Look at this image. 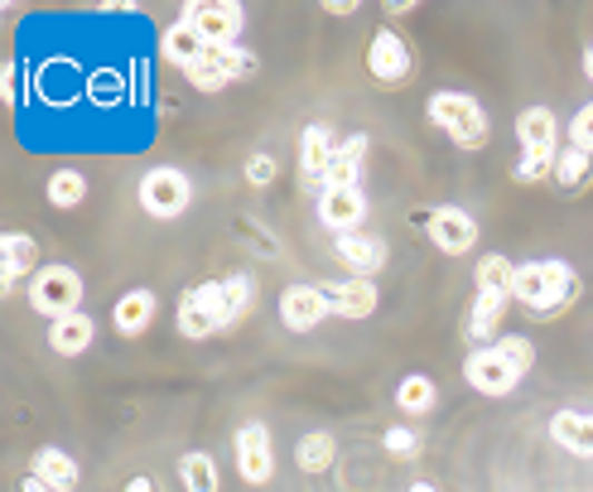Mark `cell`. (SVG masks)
Segmentation results:
<instances>
[{
  "mask_svg": "<svg viewBox=\"0 0 593 492\" xmlns=\"http://www.w3.org/2000/svg\"><path fill=\"white\" fill-rule=\"evenodd\" d=\"M512 299H521L535 318H555L564 304L579 299V275L570 260L560 256H545V260H526L516 266V281H512Z\"/></svg>",
  "mask_w": 593,
  "mask_h": 492,
  "instance_id": "cell-1",
  "label": "cell"
},
{
  "mask_svg": "<svg viewBox=\"0 0 593 492\" xmlns=\"http://www.w3.org/2000/svg\"><path fill=\"white\" fill-rule=\"evenodd\" d=\"M516 140H521V159H516V179L521 184H541L555 179V159H560V121L550 107H526L516 116Z\"/></svg>",
  "mask_w": 593,
  "mask_h": 492,
  "instance_id": "cell-2",
  "label": "cell"
},
{
  "mask_svg": "<svg viewBox=\"0 0 593 492\" xmlns=\"http://www.w3.org/2000/svg\"><path fill=\"white\" fill-rule=\"evenodd\" d=\"M429 121L444 130L454 145H463V150H477V145H487V111H483V101L468 97V92H434L429 97Z\"/></svg>",
  "mask_w": 593,
  "mask_h": 492,
  "instance_id": "cell-3",
  "label": "cell"
},
{
  "mask_svg": "<svg viewBox=\"0 0 593 492\" xmlns=\"http://www.w3.org/2000/svg\"><path fill=\"white\" fill-rule=\"evenodd\" d=\"M217 328H231L227 309V285L223 281H202L179 295V333L184 338H213Z\"/></svg>",
  "mask_w": 593,
  "mask_h": 492,
  "instance_id": "cell-4",
  "label": "cell"
},
{
  "mask_svg": "<svg viewBox=\"0 0 593 492\" xmlns=\"http://www.w3.org/2000/svg\"><path fill=\"white\" fill-rule=\"evenodd\" d=\"M179 20L194 29L208 49H227V43H237V35L246 29V10L237 0H188Z\"/></svg>",
  "mask_w": 593,
  "mask_h": 492,
  "instance_id": "cell-5",
  "label": "cell"
},
{
  "mask_svg": "<svg viewBox=\"0 0 593 492\" xmlns=\"http://www.w3.org/2000/svg\"><path fill=\"white\" fill-rule=\"evenodd\" d=\"M188 203H194V184H188L184 169H174V165L145 169V179H140V208L150 213V217H159V223H174V217L188 213Z\"/></svg>",
  "mask_w": 593,
  "mask_h": 492,
  "instance_id": "cell-6",
  "label": "cell"
},
{
  "mask_svg": "<svg viewBox=\"0 0 593 492\" xmlns=\"http://www.w3.org/2000/svg\"><path fill=\"white\" fill-rule=\"evenodd\" d=\"M29 304H34L39 314H49V324H53V318L78 314V304H82V275L72 270V266H39V275L29 281Z\"/></svg>",
  "mask_w": 593,
  "mask_h": 492,
  "instance_id": "cell-7",
  "label": "cell"
},
{
  "mask_svg": "<svg viewBox=\"0 0 593 492\" xmlns=\"http://www.w3.org/2000/svg\"><path fill=\"white\" fill-rule=\"evenodd\" d=\"M251 72H256V53H246L241 43H227V49H208L194 68L184 72V78L194 82L198 92H217V87H227L237 78H251Z\"/></svg>",
  "mask_w": 593,
  "mask_h": 492,
  "instance_id": "cell-8",
  "label": "cell"
},
{
  "mask_svg": "<svg viewBox=\"0 0 593 492\" xmlns=\"http://www.w3.org/2000/svg\"><path fill=\"white\" fill-rule=\"evenodd\" d=\"M367 68H372V78L382 87H401L405 78H411V68H415L411 43H405L396 29H376L372 43H367Z\"/></svg>",
  "mask_w": 593,
  "mask_h": 492,
  "instance_id": "cell-9",
  "label": "cell"
},
{
  "mask_svg": "<svg viewBox=\"0 0 593 492\" xmlns=\"http://www.w3.org/2000/svg\"><path fill=\"white\" fill-rule=\"evenodd\" d=\"M419 223H425V237L444 256H463L477 246V223L463 208H429V213H419Z\"/></svg>",
  "mask_w": 593,
  "mask_h": 492,
  "instance_id": "cell-10",
  "label": "cell"
},
{
  "mask_svg": "<svg viewBox=\"0 0 593 492\" xmlns=\"http://www.w3.org/2000/svg\"><path fill=\"white\" fill-rule=\"evenodd\" d=\"M463 376H468V386L483 391V396H512V386L521 382V372L492 343L477 347V353H468V362H463Z\"/></svg>",
  "mask_w": 593,
  "mask_h": 492,
  "instance_id": "cell-11",
  "label": "cell"
},
{
  "mask_svg": "<svg viewBox=\"0 0 593 492\" xmlns=\"http://www.w3.org/2000/svg\"><path fill=\"white\" fill-rule=\"evenodd\" d=\"M328 314H333L328 289H318V285H289L280 295V318H285L289 333H309V328L324 324Z\"/></svg>",
  "mask_w": 593,
  "mask_h": 492,
  "instance_id": "cell-12",
  "label": "cell"
},
{
  "mask_svg": "<svg viewBox=\"0 0 593 492\" xmlns=\"http://www.w3.org/2000/svg\"><path fill=\"white\" fill-rule=\"evenodd\" d=\"M338 145H343V140L333 136V130H328L324 121L304 126V136H299V179L324 188L328 169H333V155H338Z\"/></svg>",
  "mask_w": 593,
  "mask_h": 492,
  "instance_id": "cell-13",
  "label": "cell"
},
{
  "mask_svg": "<svg viewBox=\"0 0 593 492\" xmlns=\"http://www.w3.org/2000/svg\"><path fill=\"white\" fill-rule=\"evenodd\" d=\"M237 469L246 483H270L275 473V444L266 425H241L237 430Z\"/></svg>",
  "mask_w": 593,
  "mask_h": 492,
  "instance_id": "cell-14",
  "label": "cell"
},
{
  "mask_svg": "<svg viewBox=\"0 0 593 492\" xmlns=\"http://www.w3.org/2000/svg\"><path fill=\"white\" fill-rule=\"evenodd\" d=\"M362 217H367L362 188H324V194H318V223H324L328 232H338V237L357 232Z\"/></svg>",
  "mask_w": 593,
  "mask_h": 492,
  "instance_id": "cell-15",
  "label": "cell"
},
{
  "mask_svg": "<svg viewBox=\"0 0 593 492\" xmlns=\"http://www.w3.org/2000/svg\"><path fill=\"white\" fill-rule=\"evenodd\" d=\"M34 266H39L34 237H24V232H6V237H0V289L10 295L24 275H39Z\"/></svg>",
  "mask_w": 593,
  "mask_h": 492,
  "instance_id": "cell-16",
  "label": "cell"
},
{
  "mask_svg": "<svg viewBox=\"0 0 593 492\" xmlns=\"http://www.w3.org/2000/svg\"><path fill=\"white\" fill-rule=\"evenodd\" d=\"M155 309H159L155 289H126V295L116 299V309H111V324H116L121 338H140V333L155 324Z\"/></svg>",
  "mask_w": 593,
  "mask_h": 492,
  "instance_id": "cell-17",
  "label": "cell"
},
{
  "mask_svg": "<svg viewBox=\"0 0 593 492\" xmlns=\"http://www.w3.org/2000/svg\"><path fill=\"white\" fill-rule=\"evenodd\" d=\"M338 260L353 275H362V281H367V275H376L386 266V242L382 237H367V232H347V237H338Z\"/></svg>",
  "mask_w": 593,
  "mask_h": 492,
  "instance_id": "cell-18",
  "label": "cell"
},
{
  "mask_svg": "<svg viewBox=\"0 0 593 492\" xmlns=\"http://www.w3.org/2000/svg\"><path fill=\"white\" fill-rule=\"evenodd\" d=\"M328 304L338 318H367L376 314V285L362 281V275H347V281H333L328 285Z\"/></svg>",
  "mask_w": 593,
  "mask_h": 492,
  "instance_id": "cell-19",
  "label": "cell"
},
{
  "mask_svg": "<svg viewBox=\"0 0 593 492\" xmlns=\"http://www.w3.org/2000/svg\"><path fill=\"white\" fill-rule=\"evenodd\" d=\"M159 53H165V63H174V68H184V72H188L202 53H208V43H202L184 20H174V24L165 29V35H159Z\"/></svg>",
  "mask_w": 593,
  "mask_h": 492,
  "instance_id": "cell-20",
  "label": "cell"
},
{
  "mask_svg": "<svg viewBox=\"0 0 593 492\" xmlns=\"http://www.w3.org/2000/svg\"><path fill=\"white\" fill-rule=\"evenodd\" d=\"M92 338H97V328H92V318H87V314H68V318H53V324H49V347H53V353H63V357L87 353Z\"/></svg>",
  "mask_w": 593,
  "mask_h": 492,
  "instance_id": "cell-21",
  "label": "cell"
},
{
  "mask_svg": "<svg viewBox=\"0 0 593 492\" xmlns=\"http://www.w3.org/2000/svg\"><path fill=\"white\" fill-rule=\"evenodd\" d=\"M550 434H555V444H564L570 454L593 459V415H584V411H555V420H550Z\"/></svg>",
  "mask_w": 593,
  "mask_h": 492,
  "instance_id": "cell-22",
  "label": "cell"
},
{
  "mask_svg": "<svg viewBox=\"0 0 593 492\" xmlns=\"http://www.w3.org/2000/svg\"><path fill=\"white\" fill-rule=\"evenodd\" d=\"M29 473L43 478V483H49L53 492H72V488H78V463H72L63 449H53V444L39 449L34 463H29Z\"/></svg>",
  "mask_w": 593,
  "mask_h": 492,
  "instance_id": "cell-23",
  "label": "cell"
},
{
  "mask_svg": "<svg viewBox=\"0 0 593 492\" xmlns=\"http://www.w3.org/2000/svg\"><path fill=\"white\" fill-rule=\"evenodd\" d=\"M506 299H512V295H497V289H477L473 314H468V338L473 343H497V338H492V328L502 324Z\"/></svg>",
  "mask_w": 593,
  "mask_h": 492,
  "instance_id": "cell-24",
  "label": "cell"
},
{
  "mask_svg": "<svg viewBox=\"0 0 593 492\" xmlns=\"http://www.w3.org/2000/svg\"><path fill=\"white\" fill-rule=\"evenodd\" d=\"M362 159H367V136H347L333 155V169L324 188H357V174H362Z\"/></svg>",
  "mask_w": 593,
  "mask_h": 492,
  "instance_id": "cell-25",
  "label": "cell"
},
{
  "mask_svg": "<svg viewBox=\"0 0 593 492\" xmlns=\"http://www.w3.org/2000/svg\"><path fill=\"white\" fill-rule=\"evenodd\" d=\"M333 454H338V444H333V434L328 430H309L304 440L295 444V463L304 473H324L328 463H333Z\"/></svg>",
  "mask_w": 593,
  "mask_h": 492,
  "instance_id": "cell-26",
  "label": "cell"
},
{
  "mask_svg": "<svg viewBox=\"0 0 593 492\" xmlns=\"http://www.w3.org/2000/svg\"><path fill=\"white\" fill-rule=\"evenodd\" d=\"M593 179V155H584L579 145H564L555 159V184L560 188H584Z\"/></svg>",
  "mask_w": 593,
  "mask_h": 492,
  "instance_id": "cell-27",
  "label": "cell"
},
{
  "mask_svg": "<svg viewBox=\"0 0 593 492\" xmlns=\"http://www.w3.org/2000/svg\"><path fill=\"white\" fill-rule=\"evenodd\" d=\"M82 198H87L82 169H53L49 174V203L53 208H82Z\"/></svg>",
  "mask_w": 593,
  "mask_h": 492,
  "instance_id": "cell-28",
  "label": "cell"
},
{
  "mask_svg": "<svg viewBox=\"0 0 593 492\" xmlns=\"http://www.w3.org/2000/svg\"><path fill=\"white\" fill-rule=\"evenodd\" d=\"M477 289H497V295H512V281H516V266L506 260L502 252H492V256H483L477 260Z\"/></svg>",
  "mask_w": 593,
  "mask_h": 492,
  "instance_id": "cell-29",
  "label": "cell"
},
{
  "mask_svg": "<svg viewBox=\"0 0 593 492\" xmlns=\"http://www.w3.org/2000/svg\"><path fill=\"white\" fill-rule=\"evenodd\" d=\"M179 473H184V488L188 492H217V463H213V454H202V449L184 454Z\"/></svg>",
  "mask_w": 593,
  "mask_h": 492,
  "instance_id": "cell-30",
  "label": "cell"
},
{
  "mask_svg": "<svg viewBox=\"0 0 593 492\" xmlns=\"http://www.w3.org/2000/svg\"><path fill=\"white\" fill-rule=\"evenodd\" d=\"M396 405L405 415H425L434 405V382L429 376H405V382L396 386Z\"/></svg>",
  "mask_w": 593,
  "mask_h": 492,
  "instance_id": "cell-31",
  "label": "cell"
},
{
  "mask_svg": "<svg viewBox=\"0 0 593 492\" xmlns=\"http://www.w3.org/2000/svg\"><path fill=\"white\" fill-rule=\"evenodd\" d=\"M492 347H497V353H502L506 362H512L516 372H531V362H535V347H531V338H521V333H506V338H497Z\"/></svg>",
  "mask_w": 593,
  "mask_h": 492,
  "instance_id": "cell-32",
  "label": "cell"
},
{
  "mask_svg": "<svg viewBox=\"0 0 593 492\" xmlns=\"http://www.w3.org/2000/svg\"><path fill=\"white\" fill-rule=\"evenodd\" d=\"M227 285V309H231V324H241V314L251 309V281L246 275H223Z\"/></svg>",
  "mask_w": 593,
  "mask_h": 492,
  "instance_id": "cell-33",
  "label": "cell"
},
{
  "mask_svg": "<svg viewBox=\"0 0 593 492\" xmlns=\"http://www.w3.org/2000/svg\"><path fill=\"white\" fill-rule=\"evenodd\" d=\"M382 444H386V454H391V459H415V454H419V434H415V430H405V425L386 430V434H382Z\"/></svg>",
  "mask_w": 593,
  "mask_h": 492,
  "instance_id": "cell-34",
  "label": "cell"
},
{
  "mask_svg": "<svg viewBox=\"0 0 593 492\" xmlns=\"http://www.w3.org/2000/svg\"><path fill=\"white\" fill-rule=\"evenodd\" d=\"M570 145H579L584 155H593V101L574 111V121H570Z\"/></svg>",
  "mask_w": 593,
  "mask_h": 492,
  "instance_id": "cell-35",
  "label": "cell"
},
{
  "mask_svg": "<svg viewBox=\"0 0 593 492\" xmlns=\"http://www.w3.org/2000/svg\"><path fill=\"white\" fill-rule=\"evenodd\" d=\"M246 184H251V188L275 184V159L270 155H251V159H246Z\"/></svg>",
  "mask_w": 593,
  "mask_h": 492,
  "instance_id": "cell-36",
  "label": "cell"
},
{
  "mask_svg": "<svg viewBox=\"0 0 593 492\" xmlns=\"http://www.w3.org/2000/svg\"><path fill=\"white\" fill-rule=\"evenodd\" d=\"M0 101H6V107H14V63L0 68Z\"/></svg>",
  "mask_w": 593,
  "mask_h": 492,
  "instance_id": "cell-37",
  "label": "cell"
},
{
  "mask_svg": "<svg viewBox=\"0 0 593 492\" xmlns=\"http://www.w3.org/2000/svg\"><path fill=\"white\" fill-rule=\"evenodd\" d=\"M324 10H328V14H353L357 0H324Z\"/></svg>",
  "mask_w": 593,
  "mask_h": 492,
  "instance_id": "cell-38",
  "label": "cell"
},
{
  "mask_svg": "<svg viewBox=\"0 0 593 492\" xmlns=\"http://www.w3.org/2000/svg\"><path fill=\"white\" fill-rule=\"evenodd\" d=\"M20 492H53V488H49V483H43V478H34V473H29V478H24V483H20Z\"/></svg>",
  "mask_w": 593,
  "mask_h": 492,
  "instance_id": "cell-39",
  "label": "cell"
},
{
  "mask_svg": "<svg viewBox=\"0 0 593 492\" xmlns=\"http://www.w3.org/2000/svg\"><path fill=\"white\" fill-rule=\"evenodd\" d=\"M415 6H411V0H386V14H411Z\"/></svg>",
  "mask_w": 593,
  "mask_h": 492,
  "instance_id": "cell-40",
  "label": "cell"
},
{
  "mask_svg": "<svg viewBox=\"0 0 593 492\" xmlns=\"http://www.w3.org/2000/svg\"><path fill=\"white\" fill-rule=\"evenodd\" d=\"M126 492H155V483H150V478H130Z\"/></svg>",
  "mask_w": 593,
  "mask_h": 492,
  "instance_id": "cell-41",
  "label": "cell"
},
{
  "mask_svg": "<svg viewBox=\"0 0 593 492\" xmlns=\"http://www.w3.org/2000/svg\"><path fill=\"white\" fill-rule=\"evenodd\" d=\"M584 72H589V82H593V43H589V53H584Z\"/></svg>",
  "mask_w": 593,
  "mask_h": 492,
  "instance_id": "cell-42",
  "label": "cell"
},
{
  "mask_svg": "<svg viewBox=\"0 0 593 492\" xmlns=\"http://www.w3.org/2000/svg\"><path fill=\"white\" fill-rule=\"evenodd\" d=\"M411 492H439V488H434V483H415Z\"/></svg>",
  "mask_w": 593,
  "mask_h": 492,
  "instance_id": "cell-43",
  "label": "cell"
}]
</instances>
